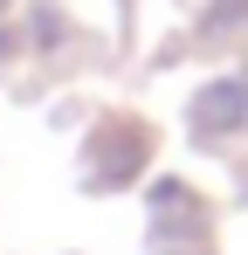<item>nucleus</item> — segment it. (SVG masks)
<instances>
[{"mask_svg": "<svg viewBox=\"0 0 248 255\" xmlns=\"http://www.w3.org/2000/svg\"><path fill=\"white\" fill-rule=\"evenodd\" d=\"M200 125H248V83H214L200 104Z\"/></svg>", "mask_w": 248, "mask_h": 255, "instance_id": "1", "label": "nucleus"}]
</instances>
